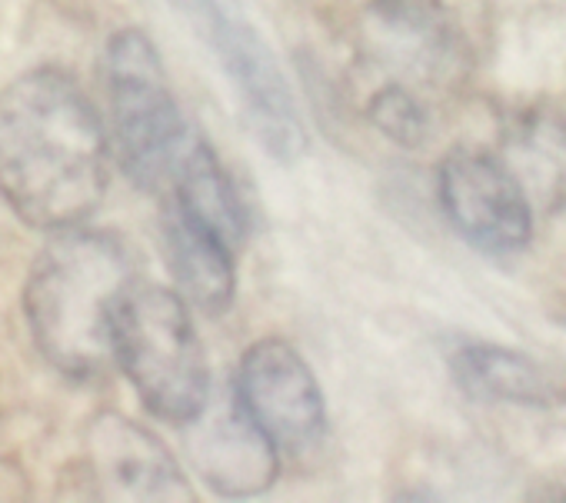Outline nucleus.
<instances>
[{
    "label": "nucleus",
    "instance_id": "nucleus-1",
    "mask_svg": "<svg viewBox=\"0 0 566 503\" xmlns=\"http://www.w3.org/2000/svg\"><path fill=\"white\" fill-rule=\"evenodd\" d=\"M104 124L74 77L38 67L0 94V197L31 227L64 230L104 203Z\"/></svg>",
    "mask_w": 566,
    "mask_h": 503
},
{
    "label": "nucleus",
    "instance_id": "nucleus-2",
    "mask_svg": "<svg viewBox=\"0 0 566 503\" xmlns=\"http://www.w3.org/2000/svg\"><path fill=\"white\" fill-rule=\"evenodd\" d=\"M134 281V254L114 233L84 223L54 230L24 291L28 324L48 364L71 380L104 377L114 367V307Z\"/></svg>",
    "mask_w": 566,
    "mask_h": 503
},
{
    "label": "nucleus",
    "instance_id": "nucleus-3",
    "mask_svg": "<svg viewBox=\"0 0 566 503\" xmlns=\"http://www.w3.org/2000/svg\"><path fill=\"white\" fill-rule=\"evenodd\" d=\"M111 344L150 413L190 423L207 407L210 367L180 294L134 281L114 307Z\"/></svg>",
    "mask_w": 566,
    "mask_h": 503
},
{
    "label": "nucleus",
    "instance_id": "nucleus-4",
    "mask_svg": "<svg viewBox=\"0 0 566 503\" xmlns=\"http://www.w3.org/2000/svg\"><path fill=\"white\" fill-rule=\"evenodd\" d=\"M107 87L114 144L127 177L144 190L167 184L193 137L170 94L160 54L144 31L127 28L111 38Z\"/></svg>",
    "mask_w": 566,
    "mask_h": 503
},
{
    "label": "nucleus",
    "instance_id": "nucleus-5",
    "mask_svg": "<svg viewBox=\"0 0 566 503\" xmlns=\"http://www.w3.org/2000/svg\"><path fill=\"white\" fill-rule=\"evenodd\" d=\"M190 8L210 34L213 54L240 97L250 134L270 157L283 164L297 160L307 150V130L294 91L266 41L247 21L240 0H190Z\"/></svg>",
    "mask_w": 566,
    "mask_h": 503
},
{
    "label": "nucleus",
    "instance_id": "nucleus-6",
    "mask_svg": "<svg viewBox=\"0 0 566 503\" xmlns=\"http://www.w3.org/2000/svg\"><path fill=\"white\" fill-rule=\"evenodd\" d=\"M367 61L403 87H457L467 71V41L437 0H374L360 24Z\"/></svg>",
    "mask_w": 566,
    "mask_h": 503
},
{
    "label": "nucleus",
    "instance_id": "nucleus-7",
    "mask_svg": "<svg viewBox=\"0 0 566 503\" xmlns=\"http://www.w3.org/2000/svg\"><path fill=\"white\" fill-rule=\"evenodd\" d=\"M233 394L276 450L307 453L327 433L321 384L297 347L280 337H263L243 354Z\"/></svg>",
    "mask_w": 566,
    "mask_h": 503
},
{
    "label": "nucleus",
    "instance_id": "nucleus-8",
    "mask_svg": "<svg viewBox=\"0 0 566 503\" xmlns=\"http://www.w3.org/2000/svg\"><path fill=\"white\" fill-rule=\"evenodd\" d=\"M437 190L453 230L483 254H516L530 243V193L506 160L483 150H453L440 164Z\"/></svg>",
    "mask_w": 566,
    "mask_h": 503
},
{
    "label": "nucleus",
    "instance_id": "nucleus-9",
    "mask_svg": "<svg viewBox=\"0 0 566 503\" xmlns=\"http://www.w3.org/2000/svg\"><path fill=\"white\" fill-rule=\"evenodd\" d=\"M187 450L193 470L227 500L256 496L276 480V447L247 417L237 394L207 400V407L187 423Z\"/></svg>",
    "mask_w": 566,
    "mask_h": 503
},
{
    "label": "nucleus",
    "instance_id": "nucleus-10",
    "mask_svg": "<svg viewBox=\"0 0 566 503\" xmlns=\"http://www.w3.org/2000/svg\"><path fill=\"white\" fill-rule=\"evenodd\" d=\"M91 467L107 500H193L190 480L170 450L140 423L101 413L87 430Z\"/></svg>",
    "mask_w": 566,
    "mask_h": 503
},
{
    "label": "nucleus",
    "instance_id": "nucleus-11",
    "mask_svg": "<svg viewBox=\"0 0 566 503\" xmlns=\"http://www.w3.org/2000/svg\"><path fill=\"white\" fill-rule=\"evenodd\" d=\"M160 237L184 304H193L203 314H223L237 291L233 250L174 200L160 213Z\"/></svg>",
    "mask_w": 566,
    "mask_h": 503
},
{
    "label": "nucleus",
    "instance_id": "nucleus-12",
    "mask_svg": "<svg viewBox=\"0 0 566 503\" xmlns=\"http://www.w3.org/2000/svg\"><path fill=\"white\" fill-rule=\"evenodd\" d=\"M174 203L187 210L193 220L210 227L230 250H237L247 240V207L227 177L223 164L203 140H190L180 154L174 174Z\"/></svg>",
    "mask_w": 566,
    "mask_h": 503
},
{
    "label": "nucleus",
    "instance_id": "nucleus-13",
    "mask_svg": "<svg viewBox=\"0 0 566 503\" xmlns=\"http://www.w3.org/2000/svg\"><path fill=\"white\" fill-rule=\"evenodd\" d=\"M450 374L463 394L476 400H503L526 407L556 404V387L530 357L493 347V344H463L450 354Z\"/></svg>",
    "mask_w": 566,
    "mask_h": 503
},
{
    "label": "nucleus",
    "instance_id": "nucleus-14",
    "mask_svg": "<svg viewBox=\"0 0 566 503\" xmlns=\"http://www.w3.org/2000/svg\"><path fill=\"white\" fill-rule=\"evenodd\" d=\"M513 157L523 164L526 177H516L546 200L566 203V124L563 120H526L516 127Z\"/></svg>",
    "mask_w": 566,
    "mask_h": 503
},
{
    "label": "nucleus",
    "instance_id": "nucleus-15",
    "mask_svg": "<svg viewBox=\"0 0 566 503\" xmlns=\"http://www.w3.org/2000/svg\"><path fill=\"white\" fill-rule=\"evenodd\" d=\"M367 117L370 124L390 137L400 147H423L430 137V111L427 104L403 84L387 81L367 104Z\"/></svg>",
    "mask_w": 566,
    "mask_h": 503
},
{
    "label": "nucleus",
    "instance_id": "nucleus-16",
    "mask_svg": "<svg viewBox=\"0 0 566 503\" xmlns=\"http://www.w3.org/2000/svg\"><path fill=\"white\" fill-rule=\"evenodd\" d=\"M187 4H190V0H187Z\"/></svg>",
    "mask_w": 566,
    "mask_h": 503
}]
</instances>
